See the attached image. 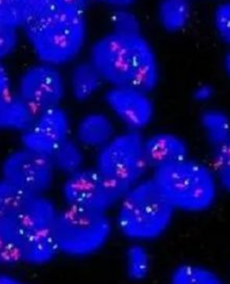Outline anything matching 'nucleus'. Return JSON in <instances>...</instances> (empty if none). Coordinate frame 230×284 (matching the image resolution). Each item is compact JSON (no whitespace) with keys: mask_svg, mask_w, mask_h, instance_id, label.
Wrapping results in <instances>:
<instances>
[{"mask_svg":"<svg viewBox=\"0 0 230 284\" xmlns=\"http://www.w3.org/2000/svg\"><path fill=\"white\" fill-rule=\"evenodd\" d=\"M4 178L28 195H41L57 172L51 158L21 147L8 154L2 165Z\"/></svg>","mask_w":230,"mask_h":284,"instance_id":"8","label":"nucleus"},{"mask_svg":"<svg viewBox=\"0 0 230 284\" xmlns=\"http://www.w3.org/2000/svg\"><path fill=\"white\" fill-rule=\"evenodd\" d=\"M172 281L176 284H217L220 280L214 273L206 269L182 265L174 271Z\"/></svg>","mask_w":230,"mask_h":284,"instance_id":"19","label":"nucleus"},{"mask_svg":"<svg viewBox=\"0 0 230 284\" xmlns=\"http://www.w3.org/2000/svg\"><path fill=\"white\" fill-rule=\"evenodd\" d=\"M110 19L112 31L123 34L140 32L139 19L128 8L114 10Z\"/></svg>","mask_w":230,"mask_h":284,"instance_id":"23","label":"nucleus"},{"mask_svg":"<svg viewBox=\"0 0 230 284\" xmlns=\"http://www.w3.org/2000/svg\"><path fill=\"white\" fill-rule=\"evenodd\" d=\"M191 6L184 0H165L157 8L159 23L167 31L176 32L183 29L191 17Z\"/></svg>","mask_w":230,"mask_h":284,"instance_id":"18","label":"nucleus"},{"mask_svg":"<svg viewBox=\"0 0 230 284\" xmlns=\"http://www.w3.org/2000/svg\"><path fill=\"white\" fill-rule=\"evenodd\" d=\"M111 222L105 212L65 206L57 212L52 233L58 251L74 257L90 255L108 240Z\"/></svg>","mask_w":230,"mask_h":284,"instance_id":"5","label":"nucleus"},{"mask_svg":"<svg viewBox=\"0 0 230 284\" xmlns=\"http://www.w3.org/2000/svg\"><path fill=\"white\" fill-rule=\"evenodd\" d=\"M109 114L124 130L142 133L155 114L149 93L129 86H110L103 94Z\"/></svg>","mask_w":230,"mask_h":284,"instance_id":"10","label":"nucleus"},{"mask_svg":"<svg viewBox=\"0 0 230 284\" xmlns=\"http://www.w3.org/2000/svg\"><path fill=\"white\" fill-rule=\"evenodd\" d=\"M224 68L228 71L229 70V57L226 56L224 62Z\"/></svg>","mask_w":230,"mask_h":284,"instance_id":"28","label":"nucleus"},{"mask_svg":"<svg viewBox=\"0 0 230 284\" xmlns=\"http://www.w3.org/2000/svg\"><path fill=\"white\" fill-rule=\"evenodd\" d=\"M66 83L68 93L74 100L81 103L93 98L105 83L89 60L76 64L70 71Z\"/></svg>","mask_w":230,"mask_h":284,"instance_id":"14","label":"nucleus"},{"mask_svg":"<svg viewBox=\"0 0 230 284\" xmlns=\"http://www.w3.org/2000/svg\"><path fill=\"white\" fill-rule=\"evenodd\" d=\"M214 24L218 35L225 42L230 40V5L222 3L215 8L213 14Z\"/></svg>","mask_w":230,"mask_h":284,"instance_id":"24","label":"nucleus"},{"mask_svg":"<svg viewBox=\"0 0 230 284\" xmlns=\"http://www.w3.org/2000/svg\"><path fill=\"white\" fill-rule=\"evenodd\" d=\"M127 271L129 276L135 280L144 278L148 272L149 258L146 250L135 245L127 250L126 255Z\"/></svg>","mask_w":230,"mask_h":284,"instance_id":"20","label":"nucleus"},{"mask_svg":"<svg viewBox=\"0 0 230 284\" xmlns=\"http://www.w3.org/2000/svg\"><path fill=\"white\" fill-rule=\"evenodd\" d=\"M142 133H118L95 152L93 166L107 179L127 191L144 178L150 168L143 147Z\"/></svg>","mask_w":230,"mask_h":284,"instance_id":"6","label":"nucleus"},{"mask_svg":"<svg viewBox=\"0 0 230 284\" xmlns=\"http://www.w3.org/2000/svg\"><path fill=\"white\" fill-rule=\"evenodd\" d=\"M212 170L221 184L228 189L230 183V145L212 148Z\"/></svg>","mask_w":230,"mask_h":284,"instance_id":"22","label":"nucleus"},{"mask_svg":"<svg viewBox=\"0 0 230 284\" xmlns=\"http://www.w3.org/2000/svg\"><path fill=\"white\" fill-rule=\"evenodd\" d=\"M26 15V1L0 0V23L22 28Z\"/></svg>","mask_w":230,"mask_h":284,"instance_id":"21","label":"nucleus"},{"mask_svg":"<svg viewBox=\"0 0 230 284\" xmlns=\"http://www.w3.org/2000/svg\"><path fill=\"white\" fill-rule=\"evenodd\" d=\"M82 1L27 0L22 28L39 62L59 67L74 61L87 37Z\"/></svg>","mask_w":230,"mask_h":284,"instance_id":"1","label":"nucleus"},{"mask_svg":"<svg viewBox=\"0 0 230 284\" xmlns=\"http://www.w3.org/2000/svg\"><path fill=\"white\" fill-rule=\"evenodd\" d=\"M73 125L62 106L37 112L31 125L21 134V147L51 158L62 142L72 137Z\"/></svg>","mask_w":230,"mask_h":284,"instance_id":"11","label":"nucleus"},{"mask_svg":"<svg viewBox=\"0 0 230 284\" xmlns=\"http://www.w3.org/2000/svg\"><path fill=\"white\" fill-rule=\"evenodd\" d=\"M18 42V29L0 23V61L15 51Z\"/></svg>","mask_w":230,"mask_h":284,"instance_id":"25","label":"nucleus"},{"mask_svg":"<svg viewBox=\"0 0 230 284\" xmlns=\"http://www.w3.org/2000/svg\"><path fill=\"white\" fill-rule=\"evenodd\" d=\"M214 93L213 88L208 85H201L195 89L193 96L195 99L201 102H204L210 100Z\"/></svg>","mask_w":230,"mask_h":284,"instance_id":"26","label":"nucleus"},{"mask_svg":"<svg viewBox=\"0 0 230 284\" xmlns=\"http://www.w3.org/2000/svg\"><path fill=\"white\" fill-rule=\"evenodd\" d=\"M85 151L72 137L57 147L51 158L56 171L66 176L86 166Z\"/></svg>","mask_w":230,"mask_h":284,"instance_id":"17","label":"nucleus"},{"mask_svg":"<svg viewBox=\"0 0 230 284\" xmlns=\"http://www.w3.org/2000/svg\"><path fill=\"white\" fill-rule=\"evenodd\" d=\"M199 122L211 148L230 145L229 119L224 111L215 108L205 110Z\"/></svg>","mask_w":230,"mask_h":284,"instance_id":"16","label":"nucleus"},{"mask_svg":"<svg viewBox=\"0 0 230 284\" xmlns=\"http://www.w3.org/2000/svg\"><path fill=\"white\" fill-rule=\"evenodd\" d=\"M126 192L93 166L65 176L61 189L65 206L105 213L120 202Z\"/></svg>","mask_w":230,"mask_h":284,"instance_id":"7","label":"nucleus"},{"mask_svg":"<svg viewBox=\"0 0 230 284\" xmlns=\"http://www.w3.org/2000/svg\"><path fill=\"white\" fill-rule=\"evenodd\" d=\"M59 68L39 62L21 74L16 93L36 112L61 106L68 93Z\"/></svg>","mask_w":230,"mask_h":284,"instance_id":"9","label":"nucleus"},{"mask_svg":"<svg viewBox=\"0 0 230 284\" xmlns=\"http://www.w3.org/2000/svg\"><path fill=\"white\" fill-rule=\"evenodd\" d=\"M36 114L17 93L10 92L0 98V131L21 134L31 125Z\"/></svg>","mask_w":230,"mask_h":284,"instance_id":"15","label":"nucleus"},{"mask_svg":"<svg viewBox=\"0 0 230 284\" xmlns=\"http://www.w3.org/2000/svg\"><path fill=\"white\" fill-rule=\"evenodd\" d=\"M88 60L109 87L129 86L149 93L159 81L155 51L140 32L111 30L93 43Z\"/></svg>","mask_w":230,"mask_h":284,"instance_id":"2","label":"nucleus"},{"mask_svg":"<svg viewBox=\"0 0 230 284\" xmlns=\"http://www.w3.org/2000/svg\"><path fill=\"white\" fill-rule=\"evenodd\" d=\"M152 178L174 208L200 211L210 206L216 196L212 168L189 157L154 169Z\"/></svg>","mask_w":230,"mask_h":284,"instance_id":"4","label":"nucleus"},{"mask_svg":"<svg viewBox=\"0 0 230 284\" xmlns=\"http://www.w3.org/2000/svg\"><path fill=\"white\" fill-rule=\"evenodd\" d=\"M143 147L149 167L154 169L189 157L187 143L170 132H157L144 137Z\"/></svg>","mask_w":230,"mask_h":284,"instance_id":"13","label":"nucleus"},{"mask_svg":"<svg viewBox=\"0 0 230 284\" xmlns=\"http://www.w3.org/2000/svg\"><path fill=\"white\" fill-rule=\"evenodd\" d=\"M115 122L109 113L99 111L88 112L74 124L72 137L85 150L96 152L117 133Z\"/></svg>","mask_w":230,"mask_h":284,"instance_id":"12","label":"nucleus"},{"mask_svg":"<svg viewBox=\"0 0 230 284\" xmlns=\"http://www.w3.org/2000/svg\"><path fill=\"white\" fill-rule=\"evenodd\" d=\"M119 203V229L134 240L152 239L162 234L174 208L152 178H144L131 186Z\"/></svg>","mask_w":230,"mask_h":284,"instance_id":"3","label":"nucleus"},{"mask_svg":"<svg viewBox=\"0 0 230 284\" xmlns=\"http://www.w3.org/2000/svg\"><path fill=\"white\" fill-rule=\"evenodd\" d=\"M11 91V82L7 69L0 61V98Z\"/></svg>","mask_w":230,"mask_h":284,"instance_id":"27","label":"nucleus"}]
</instances>
